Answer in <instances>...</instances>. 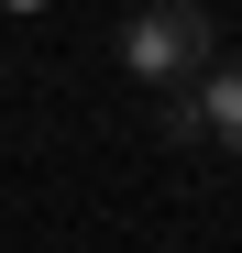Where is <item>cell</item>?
<instances>
[{
    "mask_svg": "<svg viewBox=\"0 0 242 253\" xmlns=\"http://www.w3.org/2000/svg\"><path fill=\"white\" fill-rule=\"evenodd\" d=\"M209 55H220V22L198 11V0H143V11L121 22V66H132L143 88H187Z\"/></svg>",
    "mask_w": 242,
    "mask_h": 253,
    "instance_id": "1",
    "label": "cell"
},
{
    "mask_svg": "<svg viewBox=\"0 0 242 253\" xmlns=\"http://www.w3.org/2000/svg\"><path fill=\"white\" fill-rule=\"evenodd\" d=\"M198 77H209V88H198V132H209L220 154H242V55H231V66L209 55Z\"/></svg>",
    "mask_w": 242,
    "mask_h": 253,
    "instance_id": "2",
    "label": "cell"
}]
</instances>
